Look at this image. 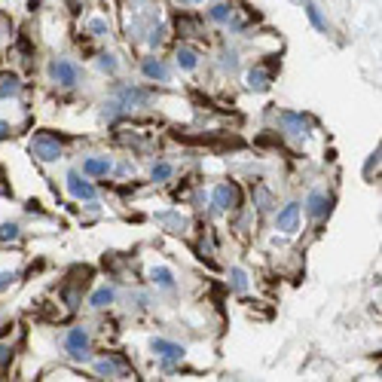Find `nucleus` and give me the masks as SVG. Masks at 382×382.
I'll use <instances>...</instances> for the list:
<instances>
[{
  "instance_id": "nucleus-3",
  "label": "nucleus",
  "mask_w": 382,
  "mask_h": 382,
  "mask_svg": "<svg viewBox=\"0 0 382 382\" xmlns=\"http://www.w3.org/2000/svg\"><path fill=\"white\" fill-rule=\"evenodd\" d=\"M65 345H68V355L74 361H89V330L86 328H70L68 336H65Z\"/></svg>"
},
{
  "instance_id": "nucleus-30",
  "label": "nucleus",
  "mask_w": 382,
  "mask_h": 382,
  "mask_svg": "<svg viewBox=\"0 0 382 382\" xmlns=\"http://www.w3.org/2000/svg\"><path fill=\"white\" fill-rule=\"evenodd\" d=\"M147 34H150V37H147V43H150V46H159L162 40H165V28H162V25L150 28V31H147Z\"/></svg>"
},
{
  "instance_id": "nucleus-16",
  "label": "nucleus",
  "mask_w": 382,
  "mask_h": 382,
  "mask_svg": "<svg viewBox=\"0 0 382 382\" xmlns=\"http://www.w3.org/2000/svg\"><path fill=\"white\" fill-rule=\"evenodd\" d=\"M157 221L165 223L168 232H183V230H187V217H183L181 211H159Z\"/></svg>"
},
{
  "instance_id": "nucleus-22",
  "label": "nucleus",
  "mask_w": 382,
  "mask_h": 382,
  "mask_svg": "<svg viewBox=\"0 0 382 382\" xmlns=\"http://www.w3.org/2000/svg\"><path fill=\"white\" fill-rule=\"evenodd\" d=\"M19 89H22L19 77H3V83H0V98H16Z\"/></svg>"
},
{
  "instance_id": "nucleus-28",
  "label": "nucleus",
  "mask_w": 382,
  "mask_h": 382,
  "mask_svg": "<svg viewBox=\"0 0 382 382\" xmlns=\"http://www.w3.org/2000/svg\"><path fill=\"white\" fill-rule=\"evenodd\" d=\"M221 68L230 70V74H232V70H239V52H232V49H230V52H223L221 55Z\"/></svg>"
},
{
  "instance_id": "nucleus-2",
  "label": "nucleus",
  "mask_w": 382,
  "mask_h": 382,
  "mask_svg": "<svg viewBox=\"0 0 382 382\" xmlns=\"http://www.w3.org/2000/svg\"><path fill=\"white\" fill-rule=\"evenodd\" d=\"M31 157L40 162H59L61 159V141L49 132H40V135L31 138Z\"/></svg>"
},
{
  "instance_id": "nucleus-13",
  "label": "nucleus",
  "mask_w": 382,
  "mask_h": 382,
  "mask_svg": "<svg viewBox=\"0 0 382 382\" xmlns=\"http://www.w3.org/2000/svg\"><path fill=\"white\" fill-rule=\"evenodd\" d=\"M110 159L108 157H89L83 162V174L86 178H104V174H110Z\"/></svg>"
},
{
  "instance_id": "nucleus-33",
  "label": "nucleus",
  "mask_w": 382,
  "mask_h": 382,
  "mask_svg": "<svg viewBox=\"0 0 382 382\" xmlns=\"http://www.w3.org/2000/svg\"><path fill=\"white\" fill-rule=\"evenodd\" d=\"M373 168H379V150H373V153H370V159H367V168H364L367 178L373 174Z\"/></svg>"
},
{
  "instance_id": "nucleus-24",
  "label": "nucleus",
  "mask_w": 382,
  "mask_h": 382,
  "mask_svg": "<svg viewBox=\"0 0 382 382\" xmlns=\"http://www.w3.org/2000/svg\"><path fill=\"white\" fill-rule=\"evenodd\" d=\"M174 174V168L168 165V162H159V165H153V172H150V178L157 181V183H165L168 178H172Z\"/></svg>"
},
{
  "instance_id": "nucleus-31",
  "label": "nucleus",
  "mask_w": 382,
  "mask_h": 382,
  "mask_svg": "<svg viewBox=\"0 0 382 382\" xmlns=\"http://www.w3.org/2000/svg\"><path fill=\"white\" fill-rule=\"evenodd\" d=\"M257 202H260V205H257L260 211H270V208H272V196H270V190L260 187V190H257Z\"/></svg>"
},
{
  "instance_id": "nucleus-8",
  "label": "nucleus",
  "mask_w": 382,
  "mask_h": 382,
  "mask_svg": "<svg viewBox=\"0 0 382 382\" xmlns=\"http://www.w3.org/2000/svg\"><path fill=\"white\" fill-rule=\"evenodd\" d=\"M95 373H98V376H110V379H125V376H129L125 364H123L119 358H113V355L98 358V361H95Z\"/></svg>"
},
{
  "instance_id": "nucleus-6",
  "label": "nucleus",
  "mask_w": 382,
  "mask_h": 382,
  "mask_svg": "<svg viewBox=\"0 0 382 382\" xmlns=\"http://www.w3.org/2000/svg\"><path fill=\"white\" fill-rule=\"evenodd\" d=\"M117 101L123 104V108H144L147 101H150V92H144V89H135V86H117Z\"/></svg>"
},
{
  "instance_id": "nucleus-32",
  "label": "nucleus",
  "mask_w": 382,
  "mask_h": 382,
  "mask_svg": "<svg viewBox=\"0 0 382 382\" xmlns=\"http://www.w3.org/2000/svg\"><path fill=\"white\" fill-rule=\"evenodd\" d=\"M10 361H12V349H10L6 343H0V370H3V367L10 364Z\"/></svg>"
},
{
  "instance_id": "nucleus-4",
  "label": "nucleus",
  "mask_w": 382,
  "mask_h": 382,
  "mask_svg": "<svg viewBox=\"0 0 382 382\" xmlns=\"http://www.w3.org/2000/svg\"><path fill=\"white\" fill-rule=\"evenodd\" d=\"M150 352L159 361H165V364H174V361H181L187 355V349L181 343H172V339H150Z\"/></svg>"
},
{
  "instance_id": "nucleus-21",
  "label": "nucleus",
  "mask_w": 382,
  "mask_h": 382,
  "mask_svg": "<svg viewBox=\"0 0 382 382\" xmlns=\"http://www.w3.org/2000/svg\"><path fill=\"white\" fill-rule=\"evenodd\" d=\"M232 12H236V10H232L230 3H214V6L208 10V16H211V22H230Z\"/></svg>"
},
{
  "instance_id": "nucleus-15",
  "label": "nucleus",
  "mask_w": 382,
  "mask_h": 382,
  "mask_svg": "<svg viewBox=\"0 0 382 382\" xmlns=\"http://www.w3.org/2000/svg\"><path fill=\"white\" fill-rule=\"evenodd\" d=\"M150 281L157 288H162V291H174V285H178V281H174V272L168 270V266H153V270H150Z\"/></svg>"
},
{
  "instance_id": "nucleus-14",
  "label": "nucleus",
  "mask_w": 382,
  "mask_h": 382,
  "mask_svg": "<svg viewBox=\"0 0 382 382\" xmlns=\"http://www.w3.org/2000/svg\"><path fill=\"white\" fill-rule=\"evenodd\" d=\"M245 83H248V89H251V92H266V89H270V83H272V74H270V70H263V68H251V70H248V77H245Z\"/></svg>"
},
{
  "instance_id": "nucleus-10",
  "label": "nucleus",
  "mask_w": 382,
  "mask_h": 382,
  "mask_svg": "<svg viewBox=\"0 0 382 382\" xmlns=\"http://www.w3.org/2000/svg\"><path fill=\"white\" fill-rule=\"evenodd\" d=\"M328 211H330V196L321 193V190H312L306 199V214L315 217V221H321V217H328Z\"/></svg>"
},
{
  "instance_id": "nucleus-27",
  "label": "nucleus",
  "mask_w": 382,
  "mask_h": 382,
  "mask_svg": "<svg viewBox=\"0 0 382 382\" xmlns=\"http://www.w3.org/2000/svg\"><path fill=\"white\" fill-rule=\"evenodd\" d=\"M108 31H110L108 19H92V22H89V34H92V37H104Z\"/></svg>"
},
{
  "instance_id": "nucleus-1",
  "label": "nucleus",
  "mask_w": 382,
  "mask_h": 382,
  "mask_svg": "<svg viewBox=\"0 0 382 382\" xmlns=\"http://www.w3.org/2000/svg\"><path fill=\"white\" fill-rule=\"evenodd\" d=\"M80 77H83V70L77 68L70 59H52L49 61V80L59 83L61 89H74L77 83H80Z\"/></svg>"
},
{
  "instance_id": "nucleus-19",
  "label": "nucleus",
  "mask_w": 382,
  "mask_h": 382,
  "mask_svg": "<svg viewBox=\"0 0 382 382\" xmlns=\"http://www.w3.org/2000/svg\"><path fill=\"white\" fill-rule=\"evenodd\" d=\"M174 61H178V68H181V70H196V65H199V55H196L193 49L181 46L178 52H174Z\"/></svg>"
},
{
  "instance_id": "nucleus-35",
  "label": "nucleus",
  "mask_w": 382,
  "mask_h": 382,
  "mask_svg": "<svg viewBox=\"0 0 382 382\" xmlns=\"http://www.w3.org/2000/svg\"><path fill=\"white\" fill-rule=\"evenodd\" d=\"M190 3H205V0H190Z\"/></svg>"
},
{
  "instance_id": "nucleus-25",
  "label": "nucleus",
  "mask_w": 382,
  "mask_h": 382,
  "mask_svg": "<svg viewBox=\"0 0 382 382\" xmlns=\"http://www.w3.org/2000/svg\"><path fill=\"white\" fill-rule=\"evenodd\" d=\"M19 236H22L19 223H0V242H16Z\"/></svg>"
},
{
  "instance_id": "nucleus-20",
  "label": "nucleus",
  "mask_w": 382,
  "mask_h": 382,
  "mask_svg": "<svg viewBox=\"0 0 382 382\" xmlns=\"http://www.w3.org/2000/svg\"><path fill=\"white\" fill-rule=\"evenodd\" d=\"M230 288L236 294H245L248 291V272L239 270V266H232V270H230Z\"/></svg>"
},
{
  "instance_id": "nucleus-23",
  "label": "nucleus",
  "mask_w": 382,
  "mask_h": 382,
  "mask_svg": "<svg viewBox=\"0 0 382 382\" xmlns=\"http://www.w3.org/2000/svg\"><path fill=\"white\" fill-rule=\"evenodd\" d=\"M98 68H101L104 74H117V70H119V61H117V55H110V52H101V55H98Z\"/></svg>"
},
{
  "instance_id": "nucleus-5",
  "label": "nucleus",
  "mask_w": 382,
  "mask_h": 382,
  "mask_svg": "<svg viewBox=\"0 0 382 382\" xmlns=\"http://www.w3.org/2000/svg\"><path fill=\"white\" fill-rule=\"evenodd\" d=\"M211 202H214L217 211H232L239 208V187L236 183H221V187H214V193H211Z\"/></svg>"
},
{
  "instance_id": "nucleus-29",
  "label": "nucleus",
  "mask_w": 382,
  "mask_h": 382,
  "mask_svg": "<svg viewBox=\"0 0 382 382\" xmlns=\"http://www.w3.org/2000/svg\"><path fill=\"white\" fill-rule=\"evenodd\" d=\"M16 279H19V272H12V270H0V294L10 291V288L16 285Z\"/></svg>"
},
{
  "instance_id": "nucleus-26",
  "label": "nucleus",
  "mask_w": 382,
  "mask_h": 382,
  "mask_svg": "<svg viewBox=\"0 0 382 382\" xmlns=\"http://www.w3.org/2000/svg\"><path fill=\"white\" fill-rule=\"evenodd\" d=\"M178 31L183 37H196V34H199V22H196V19H178Z\"/></svg>"
},
{
  "instance_id": "nucleus-17",
  "label": "nucleus",
  "mask_w": 382,
  "mask_h": 382,
  "mask_svg": "<svg viewBox=\"0 0 382 382\" xmlns=\"http://www.w3.org/2000/svg\"><path fill=\"white\" fill-rule=\"evenodd\" d=\"M300 3H303V10H306V16H309V22H312L315 31L328 34V19L321 16V10H318V3H315V0H300Z\"/></svg>"
},
{
  "instance_id": "nucleus-11",
  "label": "nucleus",
  "mask_w": 382,
  "mask_h": 382,
  "mask_svg": "<svg viewBox=\"0 0 382 382\" xmlns=\"http://www.w3.org/2000/svg\"><path fill=\"white\" fill-rule=\"evenodd\" d=\"M141 70H144V77H147V80H153V83H168V80H172V70H168V65L162 59H144Z\"/></svg>"
},
{
  "instance_id": "nucleus-9",
  "label": "nucleus",
  "mask_w": 382,
  "mask_h": 382,
  "mask_svg": "<svg viewBox=\"0 0 382 382\" xmlns=\"http://www.w3.org/2000/svg\"><path fill=\"white\" fill-rule=\"evenodd\" d=\"M296 223H300V205L288 202L285 208L275 214V230L279 232H296Z\"/></svg>"
},
{
  "instance_id": "nucleus-18",
  "label": "nucleus",
  "mask_w": 382,
  "mask_h": 382,
  "mask_svg": "<svg viewBox=\"0 0 382 382\" xmlns=\"http://www.w3.org/2000/svg\"><path fill=\"white\" fill-rule=\"evenodd\" d=\"M113 300H117V291H113V288H108V285L98 288V291L89 296V303L95 309H108V306H113Z\"/></svg>"
},
{
  "instance_id": "nucleus-34",
  "label": "nucleus",
  "mask_w": 382,
  "mask_h": 382,
  "mask_svg": "<svg viewBox=\"0 0 382 382\" xmlns=\"http://www.w3.org/2000/svg\"><path fill=\"white\" fill-rule=\"evenodd\" d=\"M12 135V129H10V123H0V141H6Z\"/></svg>"
},
{
  "instance_id": "nucleus-12",
  "label": "nucleus",
  "mask_w": 382,
  "mask_h": 382,
  "mask_svg": "<svg viewBox=\"0 0 382 382\" xmlns=\"http://www.w3.org/2000/svg\"><path fill=\"white\" fill-rule=\"evenodd\" d=\"M281 129L291 138H303L306 135V117L303 113H281Z\"/></svg>"
},
{
  "instance_id": "nucleus-7",
  "label": "nucleus",
  "mask_w": 382,
  "mask_h": 382,
  "mask_svg": "<svg viewBox=\"0 0 382 382\" xmlns=\"http://www.w3.org/2000/svg\"><path fill=\"white\" fill-rule=\"evenodd\" d=\"M68 190H70V196H74V199H86V202H92L98 196V190L92 187L89 181H83V174L80 172H68Z\"/></svg>"
}]
</instances>
